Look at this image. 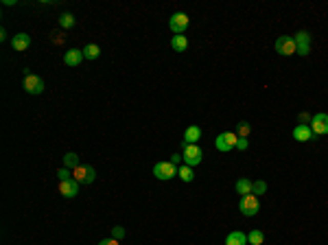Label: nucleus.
I'll return each instance as SVG.
<instances>
[{
    "instance_id": "nucleus-27",
    "label": "nucleus",
    "mask_w": 328,
    "mask_h": 245,
    "mask_svg": "<svg viewBox=\"0 0 328 245\" xmlns=\"http://www.w3.org/2000/svg\"><path fill=\"white\" fill-rule=\"evenodd\" d=\"M57 177H59V182H66V179H72V173H70V169H59L57 171Z\"/></svg>"
},
{
    "instance_id": "nucleus-8",
    "label": "nucleus",
    "mask_w": 328,
    "mask_h": 245,
    "mask_svg": "<svg viewBox=\"0 0 328 245\" xmlns=\"http://www.w3.org/2000/svg\"><path fill=\"white\" fill-rule=\"evenodd\" d=\"M311 132H313L315 136H326L328 134V114L319 112L311 118Z\"/></svg>"
},
{
    "instance_id": "nucleus-9",
    "label": "nucleus",
    "mask_w": 328,
    "mask_h": 245,
    "mask_svg": "<svg viewBox=\"0 0 328 245\" xmlns=\"http://www.w3.org/2000/svg\"><path fill=\"white\" fill-rule=\"evenodd\" d=\"M293 39H295V46H298V55L306 57L311 53V33L309 31H298L293 35Z\"/></svg>"
},
{
    "instance_id": "nucleus-6",
    "label": "nucleus",
    "mask_w": 328,
    "mask_h": 245,
    "mask_svg": "<svg viewBox=\"0 0 328 245\" xmlns=\"http://www.w3.org/2000/svg\"><path fill=\"white\" fill-rule=\"evenodd\" d=\"M276 53L282 57H289L293 53H298V46H295V39L291 35H280L276 39Z\"/></svg>"
},
{
    "instance_id": "nucleus-12",
    "label": "nucleus",
    "mask_w": 328,
    "mask_h": 245,
    "mask_svg": "<svg viewBox=\"0 0 328 245\" xmlns=\"http://www.w3.org/2000/svg\"><path fill=\"white\" fill-rule=\"evenodd\" d=\"M84 59H86L84 51H79V48H70V51H66V55H64V64L70 68H77Z\"/></svg>"
},
{
    "instance_id": "nucleus-7",
    "label": "nucleus",
    "mask_w": 328,
    "mask_h": 245,
    "mask_svg": "<svg viewBox=\"0 0 328 245\" xmlns=\"http://www.w3.org/2000/svg\"><path fill=\"white\" fill-rule=\"evenodd\" d=\"M24 90H27L29 94H42L44 92V79L27 72V75H24Z\"/></svg>"
},
{
    "instance_id": "nucleus-16",
    "label": "nucleus",
    "mask_w": 328,
    "mask_h": 245,
    "mask_svg": "<svg viewBox=\"0 0 328 245\" xmlns=\"http://www.w3.org/2000/svg\"><path fill=\"white\" fill-rule=\"evenodd\" d=\"M248 234L241 232V230H234L225 236V245H248Z\"/></svg>"
},
{
    "instance_id": "nucleus-13",
    "label": "nucleus",
    "mask_w": 328,
    "mask_h": 245,
    "mask_svg": "<svg viewBox=\"0 0 328 245\" xmlns=\"http://www.w3.org/2000/svg\"><path fill=\"white\" fill-rule=\"evenodd\" d=\"M293 138L298 142H309V140H315V134L311 132V125H298L293 129Z\"/></svg>"
},
{
    "instance_id": "nucleus-11",
    "label": "nucleus",
    "mask_w": 328,
    "mask_h": 245,
    "mask_svg": "<svg viewBox=\"0 0 328 245\" xmlns=\"http://www.w3.org/2000/svg\"><path fill=\"white\" fill-rule=\"evenodd\" d=\"M79 186H81V184L77 182V179H66V182H59V193H61V197H66V199L77 197Z\"/></svg>"
},
{
    "instance_id": "nucleus-15",
    "label": "nucleus",
    "mask_w": 328,
    "mask_h": 245,
    "mask_svg": "<svg viewBox=\"0 0 328 245\" xmlns=\"http://www.w3.org/2000/svg\"><path fill=\"white\" fill-rule=\"evenodd\" d=\"M197 140H201V127H199V125L186 127V132H184V142H188V145H197Z\"/></svg>"
},
{
    "instance_id": "nucleus-30",
    "label": "nucleus",
    "mask_w": 328,
    "mask_h": 245,
    "mask_svg": "<svg viewBox=\"0 0 328 245\" xmlns=\"http://www.w3.org/2000/svg\"><path fill=\"white\" fill-rule=\"evenodd\" d=\"M309 120H311V116H309L306 112H302V114H300V125H306Z\"/></svg>"
},
{
    "instance_id": "nucleus-19",
    "label": "nucleus",
    "mask_w": 328,
    "mask_h": 245,
    "mask_svg": "<svg viewBox=\"0 0 328 245\" xmlns=\"http://www.w3.org/2000/svg\"><path fill=\"white\" fill-rule=\"evenodd\" d=\"M177 175L179 177H182V182H193V179H195V173H193V167H188V165H182V167H179L177 169Z\"/></svg>"
},
{
    "instance_id": "nucleus-20",
    "label": "nucleus",
    "mask_w": 328,
    "mask_h": 245,
    "mask_svg": "<svg viewBox=\"0 0 328 245\" xmlns=\"http://www.w3.org/2000/svg\"><path fill=\"white\" fill-rule=\"evenodd\" d=\"M64 167H66V169H77V167H81V165H79V156H77L75 151H68V153L64 156Z\"/></svg>"
},
{
    "instance_id": "nucleus-5",
    "label": "nucleus",
    "mask_w": 328,
    "mask_h": 245,
    "mask_svg": "<svg viewBox=\"0 0 328 245\" xmlns=\"http://www.w3.org/2000/svg\"><path fill=\"white\" fill-rule=\"evenodd\" d=\"M188 24H191V20H188V15L186 13H173L171 15V20H169V29L173 31L175 35H184L186 31H188Z\"/></svg>"
},
{
    "instance_id": "nucleus-21",
    "label": "nucleus",
    "mask_w": 328,
    "mask_h": 245,
    "mask_svg": "<svg viewBox=\"0 0 328 245\" xmlns=\"http://www.w3.org/2000/svg\"><path fill=\"white\" fill-rule=\"evenodd\" d=\"M98 55H101V48H98L96 44H88V46L84 48V57H86V59H90V62L98 59Z\"/></svg>"
},
{
    "instance_id": "nucleus-26",
    "label": "nucleus",
    "mask_w": 328,
    "mask_h": 245,
    "mask_svg": "<svg viewBox=\"0 0 328 245\" xmlns=\"http://www.w3.org/2000/svg\"><path fill=\"white\" fill-rule=\"evenodd\" d=\"M112 239H116V241L125 239V228H122V226H114L112 228Z\"/></svg>"
},
{
    "instance_id": "nucleus-18",
    "label": "nucleus",
    "mask_w": 328,
    "mask_h": 245,
    "mask_svg": "<svg viewBox=\"0 0 328 245\" xmlns=\"http://www.w3.org/2000/svg\"><path fill=\"white\" fill-rule=\"evenodd\" d=\"M171 48H173L175 53H184L188 48V37L186 35H173L171 37Z\"/></svg>"
},
{
    "instance_id": "nucleus-25",
    "label": "nucleus",
    "mask_w": 328,
    "mask_h": 245,
    "mask_svg": "<svg viewBox=\"0 0 328 245\" xmlns=\"http://www.w3.org/2000/svg\"><path fill=\"white\" fill-rule=\"evenodd\" d=\"M59 27L61 29H72V27H75V15H72V13H64L61 18H59Z\"/></svg>"
},
{
    "instance_id": "nucleus-31",
    "label": "nucleus",
    "mask_w": 328,
    "mask_h": 245,
    "mask_svg": "<svg viewBox=\"0 0 328 245\" xmlns=\"http://www.w3.org/2000/svg\"><path fill=\"white\" fill-rule=\"evenodd\" d=\"M98 245H118V241H116V239H112V236H110V239H103Z\"/></svg>"
},
{
    "instance_id": "nucleus-29",
    "label": "nucleus",
    "mask_w": 328,
    "mask_h": 245,
    "mask_svg": "<svg viewBox=\"0 0 328 245\" xmlns=\"http://www.w3.org/2000/svg\"><path fill=\"white\" fill-rule=\"evenodd\" d=\"M171 162L179 169V162H184V158H182V153H175V156H171Z\"/></svg>"
},
{
    "instance_id": "nucleus-22",
    "label": "nucleus",
    "mask_w": 328,
    "mask_h": 245,
    "mask_svg": "<svg viewBox=\"0 0 328 245\" xmlns=\"http://www.w3.org/2000/svg\"><path fill=\"white\" fill-rule=\"evenodd\" d=\"M239 138H248L252 134V125L248 120H241V122H236V132H234Z\"/></svg>"
},
{
    "instance_id": "nucleus-23",
    "label": "nucleus",
    "mask_w": 328,
    "mask_h": 245,
    "mask_svg": "<svg viewBox=\"0 0 328 245\" xmlns=\"http://www.w3.org/2000/svg\"><path fill=\"white\" fill-rule=\"evenodd\" d=\"M248 241H250V245H262L265 243V234H262L260 230H252L248 234Z\"/></svg>"
},
{
    "instance_id": "nucleus-14",
    "label": "nucleus",
    "mask_w": 328,
    "mask_h": 245,
    "mask_svg": "<svg viewBox=\"0 0 328 245\" xmlns=\"http://www.w3.org/2000/svg\"><path fill=\"white\" fill-rule=\"evenodd\" d=\"M11 46H13V51H27V48L31 46V35H27V33L13 35L11 37Z\"/></svg>"
},
{
    "instance_id": "nucleus-17",
    "label": "nucleus",
    "mask_w": 328,
    "mask_h": 245,
    "mask_svg": "<svg viewBox=\"0 0 328 245\" xmlns=\"http://www.w3.org/2000/svg\"><path fill=\"white\" fill-rule=\"evenodd\" d=\"M252 186H254V182H252V179H248V177H241V179H236L234 189H236V193H239L241 197H245V195H252Z\"/></svg>"
},
{
    "instance_id": "nucleus-3",
    "label": "nucleus",
    "mask_w": 328,
    "mask_h": 245,
    "mask_svg": "<svg viewBox=\"0 0 328 245\" xmlns=\"http://www.w3.org/2000/svg\"><path fill=\"white\" fill-rule=\"evenodd\" d=\"M236 142H239V136H236L234 132H223L215 138V147L221 153H228V151L236 149Z\"/></svg>"
},
{
    "instance_id": "nucleus-24",
    "label": "nucleus",
    "mask_w": 328,
    "mask_h": 245,
    "mask_svg": "<svg viewBox=\"0 0 328 245\" xmlns=\"http://www.w3.org/2000/svg\"><path fill=\"white\" fill-rule=\"evenodd\" d=\"M267 193V182L265 179H256L252 186V195H256V197H260V195H265Z\"/></svg>"
},
{
    "instance_id": "nucleus-1",
    "label": "nucleus",
    "mask_w": 328,
    "mask_h": 245,
    "mask_svg": "<svg viewBox=\"0 0 328 245\" xmlns=\"http://www.w3.org/2000/svg\"><path fill=\"white\" fill-rule=\"evenodd\" d=\"M153 175H155V179H160V182H169V179H173V177L177 175V167H175L171 160L155 162V167H153Z\"/></svg>"
},
{
    "instance_id": "nucleus-10",
    "label": "nucleus",
    "mask_w": 328,
    "mask_h": 245,
    "mask_svg": "<svg viewBox=\"0 0 328 245\" xmlns=\"http://www.w3.org/2000/svg\"><path fill=\"white\" fill-rule=\"evenodd\" d=\"M72 179H77L79 184H92L96 179V171L94 167H77L75 173H72Z\"/></svg>"
},
{
    "instance_id": "nucleus-2",
    "label": "nucleus",
    "mask_w": 328,
    "mask_h": 245,
    "mask_svg": "<svg viewBox=\"0 0 328 245\" xmlns=\"http://www.w3.org/2000/svg\"><path fill=\"white\" fill-rule=\"evenodd\" d=\"M182 158H184V165L188 167H197L199 162L203 160V151L199 145H188V142H182Z\"/></svg>"
},
{
    "instance_id": "nucleus-4",
    "label": "nucleus",
    "mask_w": 328,
    "mask_h": 245,
    "mask_svg": "<svg viewBox=\"0 0 328 245\" xmlns=\"http://www.w3.org/2000/svg\"><path fill=\"white\" fill-rule=\"evenodd\" d=\"M239 210L243 217H256L258 210H260V201L256 195H245V197H241L239 201Z\"/></svg>"
},
{
    "instance_id": "nucleus-28",
    "label": "nucleus",
    "mask_w": 328,
    "mask_h": 245,
    "mask_svg": "<svg viewBox=\"0 0 328 245\" xmlns=\"http://www.w3.org/2000/svg\"><path fill=\"white\" fill-rule=\"evenodd\" d=\"M248 147H250L248 138H239V142H236V149H239V151H248Z\"/></svg>"
}]
</instances>
